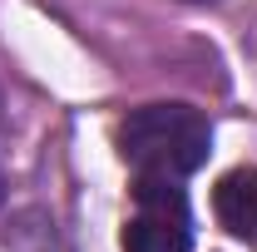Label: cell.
I'll return each instance as SVG.
<instances>
[{
    "label": "cell",
    "mask_w": 257,
    "mask_h": 252,
    "mask_svg": "<svg viewBox=\"0 0 257 252\" xmlns=\"http://www.w3.org/2000/svg\"><path fill=\"white\" fill-rule=\"evenodd\" d=\"M119 154L134 178H188L213 154V124L193 104H144L119 124Z\"/></svg>",
    "instance_id": "6da1fadb"
},
{
    "label": "cell",
    "mask_w": 257,
    "mask_h": 252,
    "mask_svg": "<svg viewBox=\"0 0 257 252\" xmlns=\"http://www.w3.org/2000/svg\"><path fill=\"white\" fill-rule=\"evenodd\" d=\"M213 213H218V222H223L232 237L257 242V163L232 168V173L218 178V188H213Z\"/></svg>",
    "instance_id": "3957f363"
},
{
    "label": "cell",
    "mask_w": 257,
    "mask_h": 252,
    "mask_svg": "<svg viewBox=\"0 0 257 252\" xmlns=\"http://www.w3.org/2000/svg\"><path fill=\"white\" fill-rule=\"evenodd\" d=\"M193 213L178 178H139L134 213L124 222V252H188Z\"/></svg>",
    "instance_id": "7a4b0ae2"
},
{
    "label": "cell",
    "mask_w": 257,
    "mask_h": 252,
    "mask_svg": "<svg viewBox=\"0 0 257 252\" xmlns=\"http://www.w3.org/2000/svg\"><path fill=\"white\" fill-rule=\"evenodd\" d=\"M193 5H218V0H193Z\"/></svg>",
    "instance_id": "277c9868"
},
{
    "label": "cell",
    "mask_w": 257,
    "mask_h": 252,
    "mask_svg": "<svg viewBox=\"0 0 257 252\" xmlns=\"http://www.w3.org/2000/svg\"><path fill=\"white\" fill-rule=\"evenodd\" d=\"M0 198H5V178H0Z\"/></svg>",
    "instance_id": "5b68a950"
}]
</instances>
